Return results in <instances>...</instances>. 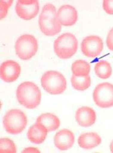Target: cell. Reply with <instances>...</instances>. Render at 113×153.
Listing matches in <instances>:
<instances>
[{"label":"cell","mask_w":113,"mask_h":153,"mask_svg":"<svg viewBox=\"0 0 113 153\" xmlns=\"http://www.w3.org/2000/svg\"><path fill=\"white\" fill-rule=\"evenodd\" d=\"M48 133V129L44 126L36 122L28 130L27 137L32 143L41 144L45 141Z\"/></svg>","instance_id":"cell-14"},{"label":"cell","mask_w":113,"mask_h":153,"mask_svg":"<svg viewBox=\"0 0 113 153\" xmlns=\"http://www.w3.org/2000/svg\"><path fill=\"white\" fill-rule=\"evenodd\" d=\"M93 100L96 105L101 108L113 106V85L103 82L96 86L93 92Z\"/></svg>","instance_id":"cell-7"},{"label":"cell","mask_w":113,"mask_h":153,"mask_svg":"<svg viewBox=\"0 0 113 153\" xmlns=\"http://www.w3.org/2000/svg\"><path fill=\"white\" fill-rule=\"evenodd\" d=\"M57 18L62 26H71L77 21V12L73 6L68 4L63 5L57 12Z\"/></svg>","instance_id":"cell-11"},{"label":"cell","mask_w":113,"mask_h":153,"mask_svg":"<svg viewBox=\"0 0 113 153\" xmlns=\"http://www.w3.org/2000/svg\"><path fill=\"white\" fill-rule=\"evenodd\" d=\"M103 8L106 13L109 15H113V0L103 1Z\"/></svg>","instance_id":"cell-22"},{"label":"cell","mask_w":113,"mask_h":153,"mask_svg":"<svg viewBox=\"0 0 113 153\" xmlns=\"http://www.w3.org/2000/svg\"><path fill=\"white\" fill-rule=\"evenodd\" d=\"M22 153H40V152L37 148L34 147H28L25 148L22 152Z\"/></svg>","instance_id":"cell-24"},{"label":"cell","mask_w":113,"mask_h":153,"mask_svg":"<svg viewBox=\"0 0 113 153\" xmlns=\"http://www.w3.org/2000/svg\"><path fill=\"white\" fill-rule=\"evenodd\" d=\"M90 65L84 60H77L73 62L71 66L72 72L75 76H89L90 72Z\"/></svg>","instance_id":"cell-17"},{"label":"cell","mask_w":113,"mask_h":153,"mask_svg":"<svg viewBox=\"0 0 113 153\" xmlns=\"http://www.w3.org/2000/svg\"><path fill=\"white\" fill-rule=\"evenodd\" d=\"M13 3V1H0V9H1V13H0V18L1 19L5 18L8 13V9Z\"/></svg>","instance_id":"cell-21"},{"label":"cell","mask_w":113,"mask_h":153,"mask_svg":"<svg viewBox=\"0 0 113 153\" xmlns=\"http://www.w3.org/2000/svg\"><path fill=\"white\" fill-rule=\"evenodd\" d=\"M36 122L44 126L48 132L56 131L59 128L60 124L59 118L51 113H45L40 115Z\"/></svg>","instance_id":"cell-16"},{"label":"cell","mask_w":113,"mask_h":153,"mask_svg":"<svg viewBox=\"0 0 113 153\" xmlns=\"http://www.w3.org/2000/svg\"><path fill=\"white\" fill-rule=\"evenodd\" d=\"M102 139L95 133H84L78 139V144L82 148L90 149L96 147L101 143Z\"/></svg>","instance_id":"cell-15"},{"label":"cell","mask_w":113,"mask_h":153,"mask_svg":"<svg viewBox=\"0 0 113 153\" xmlns=\"http://www.w3.org/2000/svg\"><path fill=\"white\" fill-rule=\"evenodd\" d=\"M39 9V1L36 0H20L15 6L16 14L25 20H30L36 17Z\"/></svg>","instance_id":"cell-8"},{"label":"cell","mask_w":113,"mask_h":153,"mask_svg":"<svg viewBox=\"0 0 113 153\" xmlns=\"http://www.w3.org/2000/svg\"><path fill=\"white\" fill-rule=\"evenodd\" d=\"M103 49V41L98 36H88L84 39L81 43L82 52L88 58H95L98 56Z\"/></svg>","instance_id":"cell-9"},{"label":"cell","mask_w":113,"mask_h":153,"mask_svg":"<svg viewBox=\"0 0 113 153\" xmlns=\"http://www.w3.org/2000/svg\"><path fill=\"white\" fill-rule=\"evenodd\" d=\"M16 147L14 142L8 138L0 139V153H16Z\"/></svg>","instance_id":"cell-20"},{"label":"cell","mask_w":113,"mask_h":153,"mask_svg":"<svg viewBox=\"0 0 113 153\" xmlns=\"http://www.w3.org/2000/svg\"><path fill=\"white\" fill-rule=\"evenodd\" d=\"M15 49L19 58L24 60H29L34 56L38 51V41L34 36L24 34L16 41Z\"/></svg>","instance_id":"cell-6"},{"label":"cell","mask_w":113,"mask_h":153,"mask_svg":"<svg viewBox=\"0 0 113 153\" xmlns=\"http://www.w3.org/2000/svg\"><path fill=\"white\" fill-rule=\"evenodd\" d=\"M96 75L102 79L109 78L112 74V68L110 63L106 60H102L96 64L94 68Z\"/></svg>","instance_id":"cell-18"},{"label":"cell","mask_w":113,"mask_h":153,"mask_svg":"<svg viewBox=\"0 0 113 153\" xmlns=\"http://www.w3.org/2000/svg\"><path fill=\"white\" fill-rule=\"evenodd\" d=\"M74 140V134L71 130L63 129L57 132L54 136V143L59 150L65 151L73 146Z\"/></svg>","instance_id":"cell-12"},{"label":"cell","mask_w":113,"mask_h":153,"mask_svg":"<svg viewBox=\"0 0 113 153\" xmlns=\"http://www.w3.org/2000/svg\"><path fill=\"white\" fill-rule=\"evenodd\" d=\"M19 103L27 109L36 108L41 102L42 94L38 86L32 82L20 84L16 90Z\"/></svg>","instance_id":"cell-1"},{"label":"cell","mask_w":113,"mask_h":153,"mask_svg":"<svg viewBox=\"0 0 113 153\" xmlns=\"http://www.w3.org/2000/svg\"><path fill=\"white\" fill-rule=\"evenodd\" d=\"M21 71V67L18 62L11 60H7L1 65L0 76L5 82H14L18 79Z\"/></svg>","instance_id":"cell-10"},{"label":"cell","mask_w":113,"mask_h":153,"mask_svg":"<svg viewBox=\"0 0 113 153\" xmlns=\"http://www.w3.org/2000/svg\"><path fill=\"white\" fill-rule=\"evenodd\" d=\"M75 119L81 127H90L95 123L96 114L92 108L88 106H82L76 111Z\"/></svg>","instance_id":"cell-13"},{"label":"cell","mask_w":113,"mask_h":153,"mask_svg":"<svg viewBox=\"0 0 113 153\" xmlns=\"http://www.w3.org/2000/svg\"><path fill=\"white\" fill-rule=\"evenodd\" d=\"M3 123L7 133L12 135L19 134L27 126V116L20 110L12 109L3 117Z\"/></svg>","instance_id":"cell-4"},{"label":"cell","mask_w":113,"mask_h":153,"mask_svg":"<svg viewBox=\"0 0 113 153\" xmlns=\"http://www.w3.org/2000/svg\"><path fill=\"white\" fill-rule=\"evenodd\" d=\"M42 88L51 94H62L65 91L66 80L62 74L56 71H48L41 78Z\"/></svg>","instance_id":"cell-5"},{"label":"cell","mask_w":113,"mask_h":153,"mask_svg":"<svg viewBox=\"0 0 113 153\" xmlns=\"http://www.w3.org/2000/svg\"><path fill=\"white\" fill-rule=\"evenodd\" d=\"M54 48L56 54L60 59H69L77 51V39L71 33L62 34L55 40Z\"/></svg>","instance_id":"cell-3"},{"label":"cell","mask_w":113,"mask_h":153,"mask_svg":"<svg viewBox=\"0 0 113 153\" xmlns=\"http://www.w3.org/2000/svg\"><path fill=\"white\" fill-rule=\"evenodd\" d=\"M71 82L73 88L78 91H83L89 88L91 80L89 76H77L72 74L71 78Z\"/></svg>","instance_id":"cell-19"},{"label":"cell","mask_w":113,"mask_h":153,"mask_svg":"<svg viewBox=\"0 0 113 153\" xmlns=\"http://www.w3.org/2000/svg\"><path fill=\"white\" fill-rule=\"evenodd\" d=\"M110 150L112 153H113V140L110 144Z\"/></svg>","instance_id":"cell-25"},{"label":"cell","mask_w":113,"mask_h":153,"mask_svg":"<svg viewBox=\"0 0 113 153\" xmlns=\"http://www.w3.org/2000/svg\"><path fill=\"white\" fill-rule=\"evenodd\" d=\"M106 44L108 48L112 51H113V28H112L108 34Z\"/></svg>","instance_id":"cell-23"},{"label":"cell","mask_w":113,"mask_h":153,"mask_svg":"<svg viewBox=\"0 0 113 153\" xmlns=\"http://www.w3.org/2000/svg\"><path fill=\"white\" fill-rule=\"evenodd\" d=\"M39 26L42 33L46 36H54L62 30V25L57 18L55 6L48 3L44 6L39 18Z\"/></svg>","instance_id":"cell-2"}]
</instances>
